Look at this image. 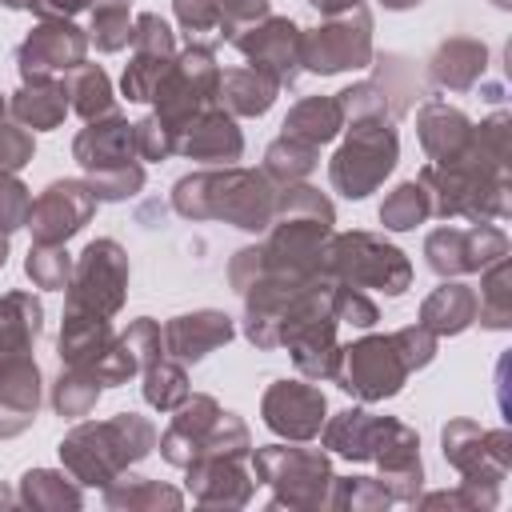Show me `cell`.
Returning <instances> with one entry per match:
<instances>
[{
    "label": "cell",
    "instance_id": "1",
    "mask_svg": "<svg viewBox=\"0 0 512 512\" xmlns=\"http://www.w3.org/2000/svg\"><path fill=\"white\" fill-rule=\"evenodd\" d=\"M172 204L180 216L204 220V216H224L236 228L260 232L272 224L276 212V192L264 172H196L184 176L172 192Z\"/></svg>",
    "mask_w": 512,
    "mask_h": 512
},
{
    "label": "cell",
    "instance_id": "2",
    "mask_svg": "<svg viewBox=\"0 0 512 512\" xmlns=\"http://www.w3.org/2000/svg\"><path fill=\"white\" fill-rule=\"evenodd\" d=\"M156 432L140 416H116L108 424H80L64 444L60 456L84 484H108L124 464L140 460L152 448Z\"/></svg>",
    "mask_w": 512,
    "mask_h": 512
},
{
    "label": "cell",
    "instance_id": "3",
    "mask_svg": "<svg viewBox=\"0 0 512 512\" xmlns=\"http://www.w3.org/2000/svg\"><path fill=\"white\" fill-rule=\"evenodd\" d=\"M320 272L328 280L352 284V288H380L388 296L408 288V260L400 256V248L368 236V232H344L332 244H324L320 256Z\"/></svg>",
    "mask_w": 512,
    "mask_h": 512
},
{
    "label": "cell",
    "instance_id": "4",
    "mask_svg": "<svg viewBox=\"0 0 512 512\" xmlns=\"http://www.w3.org/2000/svg\"><path fill=\"white\" fill-rule=\"evenodd\" d=\"M396 164V132L384 116L352 120L348 144L332 160V184L344 196H368Z\"/></svg>",
    "mask_w": 512,
    "mask_h": 512
},
{
    "label": "cell",
    "instance_id": "5",
    "mask_svg": "<svg viewBox=\"0 0 512 512\" xmlns=\"http://www.w3.org/2000/svg\"><path fill=\"white\" fill-rule=\"evenodd\" d=\"M128 284V260L116 240H92L80 252V264L68 284V312H88V316H112L124 300Z\"/></svg>",
    "mask_w": 512,
    "mask_h": 512
},
{
    "label": "cell",
    "instance_id": "6",
    "mask_svg": "<svg viewBox=\"0 0 512 512\" xmlns=\"http://www.w3.org/2000/svg\"><path fill=\"white\" fill-rule=\"evenodd\" d=\"M216 80H220V72H216V64H212V52L208 48H188L184 56H176L172 60V68L164 72V80H160V88H156V104H160V120L168 124V128H184L192 116H200L208 104H212V96H216Z\"/></svg>",
    "mask_w": 512,
    "mask_h": 512
},
{
    "label": "cell",
    "instance_id": "7",
    "mask_svg": "<svg viewBox=\"0 0 512 512\" xmlns=\"http://www.w3.org/2000/svg\"><path fill=\"white\" fill-rule=\"evenodd\" d=\"M372 24L368 12L356 4L348 12H336L324 28L300 36V64L312 72H344L360 68L372 56Z\"/></svg>",
    "mask_w": 512,
    "mask_h": 512
},
{
    "label": "cell",
    "instance_id": "8",
    "mask_svg": "<svg viewBox=\"0 0 512 512\" xmlns=\"http://www.w3.org/2000/svg\"><path fill=\"white\" fill-rule=\"evenodd\" d=\"M404 376H408V364L392 336H368V340L344 348L340 364H336L340 388L356 392L360 400H384V396L400 392Z\"/></svg>",
    "mask_w": 512,
    "mask_h": 512
},
{
    "label": "cell",
    "instance_id": "9",
    "mask_svg": "<svg viewBox=\"0 0 512 512\" xmlns=\"http://www.w3.org/2000/svg\"><path fill=\"white\" fill-rule=\"evenodd\" d=\"M92 208H96V196H92L88 184L56 180L40 192V200H32L28 228L36 236V244H64L72 232H80L88 224Z\"/></svg>",
    "mask_w": 512,
    "mask_h": 512
},
{
    "label": "cell",
    "instance_id": "10",
    "mask_svg": "<svg viewBox=\"0 0 512 512\" xmlns=\"http://www.w3.org/2000/svg\"><path fill=\"white\" fill-rule=\"evenodd\" d=\"M232 44L252 60V68H260L276 84H292L300 72V28L288 20L248 24L232 36Z\"/></svg>",
    "mask_w": 512,
    "mask_h": 512
},
{
    "label": "cell",
    "instance_id": "11",
    "mask_svg": "<svg viewBox=\"0 0 512 512\" xmlns=\"http://www.w3.org/2000/svg\"><path fill=\"white\" fill-rule=\"evenodd\" d=\"M84 32L72 20H44L16 52L24 80H48L52 72H72L84 64Z\"/></svg>",
    "mask_w": 512,
    "mask_h": 512
},
{
    "label": "cell",
    "instance_id": "12",
    "mask_svg": "<svg viewBox=\"0 0 512 512\" xmlns=\"http://www.w3.org/2000/svg\"><path fill=\"white\" fill-rule=\"evenodd\" d=\"M264 420L272 432L292 436V440H308L320 432L324 420V396L308 384L296 380H276L264 396Z\"/></svg>",
    "mask_w": 512,
    "mask_h": 512
},
{
    "label": "cell",
    "instance_id": "13",
    "mask_svg": "<svg viewBox=\"0 0 512 512\" xmlns=\"http://www.w3.org/2000/svg\"><path fill=\"white\" fill-rule=\"evenodd\" d=\"M244 148L236 124L228 112L220 108H204L200 116H192L180 132H176V152L192 156V160H212V164H224V160H236Z\"/></svg>",
    "mask_w": 512,
    "mask_h": 512
},
{
    "label": "cell",
    "instance_id": "14",
    "mask_svg": "<svg viewBox=\"0 0 512 512\" xmlns=\"http://www.w3.org/2000/svg\"><path fill=\"white\" fill-rule=\"evenodd\" d=\"M72 152H76V160H80L88 172H104V168L128 164V160H132V152H136L132 124H124L116 112L96 116V120H88V128L76 136Z\"/></svg>",
    "mask_w": 512,
    "mask_h": 512
},
{
    "label": "cell",
    "instance_id": "15",
    "mask_svg": "<svg viewBox=\"0 0 512 512\" xmlns=\"http://www.w3.org/2000/svg\"><path fill=\"white\" fill-rule=\"evenodd\" d=\"M228 336H232V320L224 312H192V316H176L164 328V352H172L176 360H200Z\"/></svg>",
    "mask_w": 512,
    "mask_h": 512
},
{
    "label": "cell",
    "instance_id": "16",
    "mask_svg": "<svg viewBox=\"0 0 512 512\" xmlns=\"http://www.w3.org/2000/svg\"><path fill=\"white\" fill-rule=\"evenodd\" d=\"M344 124V108L336 96H312V100H300L288 120H284V136L288 140H300L308 148H320L328 144Z\"/></svg>",
    "mask_w": 512,
    "mask_h": 512
},
{
    "label": "cell",
    "instance_id": "17",
    "mask_svg": "<svg viewBox=\"0 0 512 512\" xmlns=\"http://www.w3.org/2000/svg\"><path fill=\"white\" fill-rule=\"evenodd\" d=\"M420 140H424V148L436 156V164H448V160H456V156L468 148L472 128H468V120H464L456 108L428 104V108L420 112Z\"/></svg>",
    "mask_w": 512,
    "mask_h": 512
},
{
    "label": "cell",
    "instance_id": "18",
    "mask_svg": "<svg viewBox=\"0 0 512 512\" xmlns=\"http://www.w3.org/2000/svg\"><path fill=\"white\" fill-rule=\"evenodd\" d=\"M492 236V228H472V232H452L440 228L428 236V264L436 272H472L480 268L488 256L480 252V244Z\"/></svg>",
    "mask_w": 512,
    "mask_h": 512
},
{
    "label": "cell",
    "instance_id": "19",
    "mask_svg": "<svg viewBox=\"0 0 512 512\" xmlns=\"http://www.w3.org/2000/svg\"><path fill=\"white\" fill-rule=\"evenodd\" d=\"M276 80H268L260 68H232V72H224L220 80H216V96L232 108V112H240V116H260V112H268V104L276 100Z\"/></svg>",
    "mask_w": 512,
    "mask_h": 512
},
{
    "label": "cell",
    "instance_id": "20",
    "mask_svg": "<svg viewBox=\"0 0 512 512\" xmlns=\"http://www.w3.org/2000/svg\"><path fill=\"white\" fill-rule=\"evenodd\" d=\"M68 112V92L56 80H24V88L12 100V116L32 128H56Z\"/></svg>",
    "mask_w": 512,
    "mask_h": 512
},
{
    "label": "cell",
    "instance_id": "21",
    "mask_svg": "<svg viewBox=\"0 0 512 512\" xmlns=\"http://www.w3.org/2000/svg\"><path fill=\"white\" fill-rule=\"evenodd\" d=\"M40 332V304L24 292H12L0 300V360L28 352V344Z\"/></svg>",
    "mask_w": 512,
    "mask_h": 512
},
{
    "label": "cell",
    "instance_id": "22",
    "mask_svg": "<svg viewBox=\"0 0 512 512\" xmlns=\"http://www.w3.org/2000/svg\"><path fill=\"white\" fill-rule=\"evenodd\" d=\"M476 316V296L464 284H444L424 304V328L428 332H460Z\"/></svg>",
    "mask_w": 512,
    "mask_h": 512
},
{
    "label": "cell",
    "instance_id": "23",
    "mask_svg": "<svg viewBox=\"0 0 512 512\" xmlns=\"http://www.w3.org/2000/svg\"><path fill=\"white\" fill-rule=\"evenodd\" d=\"M64 92L72 96L68 108H76L84 120H96V116H108L112 112V88H108V76L96 64H76L68 72Z\"/></svg>",
    "mask_w": 512,
    "mask_h": 512
},
{
    "label": "cell",
    "instance_id": "24",
    "mask_svg": "<svg viewBox=\"0 0 512 512\" xmlns=\"http://www.w3.org/2000/svg\"><path fill=\"white\" fill-rule=\"evenodd\" d=\"M0 404L16 408V412H28V416L40 404V372L24 352L0 360Z\"/></svg>",
    "mask_w": 512,
    "mask_h": 512
},
{
    "label": "cell",
    "instance_id": "25",
    "mask_svg": "<svg viewBox=\"0 0 512 512\" xmlns=\"http://www.w3.org/2000/svg\"><path fill=\"white\" fill-rule=\"evenodd\" d=\"M376 432H380V420H372L368 412L348 408V412H340V416L328 424L324 444L336 448V452H344V456H352V460H364V456H372Z\"/></svg>",
    "mask_w": 512,
    "mask_h": 512
},
{
    "label": "cell",
    "instance_id": "26",
    "mask_svg": "<svg viewBox=\"0 0 512 512\" xmlns=\"http://www.w3.org/2000/svg\"><path fill=\"white\" fill-rule=\"evenodd\" d=\"M480 68H484V48L472 40H448L432 60V76L448 88H468Z\"/></svg>",
    "mask_w": 512,
    "mask_h": 512
},
{
    "label": "cell",
    "instance_id": "27",
    "mask_svg": "<svg viewBox=\"0 0 512 512\" xmlns=\"http://www.w3.org/2000/svg\"><path fill=\"white\" fill-rule=\"evenodd\" d=\"M92 40L100 52H116L132 40L128 0H92Z\"/></svg>",
    "mask_w": 512,
    "mask_h": 512
},
{
    "label": "cell",
    "instance_id": "28",
    "mask_svg": "<svg viewBox=\"0 0 512 512\" xmlns=\"http://www.w3.org/2000/svg\"><path fill=\"white\" fill-rule=\"evenodd\" d=\"M312 156H316V148L280 136V140L268 148V156H264V176H276L280 184H292V180H300V176L312 172V164H316Z\"/></svg>",
    "mask_w": 512,
    "mask_h": 512
},
{
    "label": "cell",
    "instance_id": "29",
    "mask_svg": "<svg viewBox=\"0 0 512 512\" xmlns=\"http://www.w3.org/2000/svg\"><path fill=\"white\" fill-rule=\"evenodd\" d=\"M144 396L148 404L156 408H176L188 400V384H184V372L176 364H164V360H152L144 368Z\"/></svg>",
    "mask_w": 512,
    "mask_h": 512
},
{
    "label": "cell",
    "instance_id": "30",
    "mask_svg": "<svg viewBox=\"0 0 512 512\" xmlns=\"http://www.w3.org/2000/svg\"><path fill=\"white\" fill-rule=\"evenodd\" d=\"M100 388H104V384H100L92 372L68 368V376H60V384H56V408H60V416H84V412L96 404Z\"/></svg>",
    "mask_w": 512,
    "mask_h": 512
},
{
    "label": "cell",
    "instance_id": "31",
    "mask_svg": "<svg viewBox=\"0 0 512 512\" xmlns=\"http://www.w3.org/2000/svg\"><path fill=\"white\" fill-rule=\"evenodd\" d=\"M172 60H176V56H148V52H136V60H132L128 72H124V96H128V100H152L156 88H160V80H164V72L172 68Z\"/></svg>",
    "mask_w": 512,
    "mask_h": 512
},
{
    "label": "cell",
    "instance_id": "32",
    "mask_svg": "<svg viewBox=\"0 0 512 512\" xmlns=\"http://www.w3.org/2000/svg\"><path fill=\"white\" fill-rule=\"evenodd\" d=\"M428 192L420 188V184H400L388 200H384V208H380V220L388 224V228H412V224H420L424 216H428Z\"/></svg>",
    "mask_w": 512,
    "mask_h": 512
},
{
    "label": "cell",
    "instance_id": "33",
    "mask_svg": "<svg viewBox=\"0 0 512 512\" xmlns=\"http://www.w3.org/2000/svg\"><path fill=\"white\" fill-rule=\"evenodd\" d=\"M24 268H28L32 284H40V288H64L68 284V272H72L68 252L60 244H36L28 252V264Z\"/></svg>",
    "mask_w": 512,
    "mask_h": 512
},
{
    "label": "cell",
    "instance_id": "34",
    "mask_svg": "<svg viewBox=\"0 0 512 512\" xmlns=\"http://www.w3.org/2000/svg\"><path fill=\"white\" fill-rule=\"evenodd\" d=\"M328 308H332V320H348V324H360V328L376 324V304H372V300H368L360 288H352V284L332 280Z\"/></svg>",
    "mask_w": 512,
    "mask_h": 512
},
{
    "label": "cell",
    "instance_id": "35",
    "mask_svg": "<svg viewBox=\"0 0 512 512\" xmlns=\"http://www.w3.org/2000/svg\"><path fill=\"white\" fill-rule=\"evenodd\" d=\"M140 184H144V172L132 160L128 164H116V168H104V172H92V180H88V188H92L96 200H124Z\"/></svg>",
    "mask_w": 512,
    "mask_h": 512
},
{
    "label": "cell",
    "instance_id": "36",
    "mask_svg": "<svg viewBox=\"0 0 512 512\" xmlns=\"http://www.w3.org/2000/svg\"><path fill=\"white\" fill-rule=\"evenodd\" d=\"M132 136H136V152L148 160H164L168 152H176V128H168L160 116H144L132 128Z\"/></svg>",
    "mask_w": 512,
    "mask_h": 512
},
{
    "label": "cell",
    "instance_id": "37",
    "mask_svg": "<svg viewBox=\"0 0 512 512\" xmlns=\"http://www.w3.org/2000/svg\"><path fill=\"white\" fill-rule=\"evenodd\" d=\"M32 212V196L20 180H12L8 172H0V232H12L20 224H28Z\"/></svg>",
    "mask_w": 512,
    "mask_h": 512
},
{
    "label": "cell",
    "instance_id": "38",
    "mask_svg": "<svg viewBox=\"0 0 512 512\" xmlns=\"http://www.w3.org/2000/svg\"><path fill=\"white\" fill-rule=\"evenodd\" d=\"M124 352L136 360V368H148L152 360H160V328L152 320H136L124 336H120Z\"/></svg>",
    "mask_w": 512,
    "mask_h": 512
},
{
    "label": "cell",
    "instance_id": "39",
    "mask_svg": "<svg viewBox=\"0 0 512 512\" xmlns=\"http://www.w3.org/2000/svg\"><path fill=\"white\" fill-rule=\"evenodd\" d=\"M28 160H32V136L20 124L0 116V172H16Z\"/></svg>",
    "mask_w": 512,
    "mask_h": 512
},
{
    "label": "cell",
    "instance_id": "40",
    "mask_svg": "<svg viewBox=\"0 0 512 512\" xmlns=\"http://www.w3.org/2000/svg\"><path fill=\"white\" fill-rule=\"evenodd\" d=\"M132 44H136V52H148V56H172V32L152 12L132 24Z\"/></svg>",
    "mask_w": 512,
    "mask_h": 512
},
{
    "label": "cell",
    "instance_id": "41",
    "mask_svg": "<svg viewBox=\"0 0 512 512\" xmlns=\"http://www.w3.org/2000/svg\"><path fill=\"white\" fill-rule=\"evenodd\" d=\"M216 4H220V28L228 32V40L240 28H248V24L268 16V0H216Z\"/></svg>",
    "mask_w": 512,
    "mask_h": 512
},
{
    "label": "cell",
    "instance_id": "42",
    "mask_svg": "<svg viewBox=\"0 0 512 512\" xmlns=\"http://www.w3.org/2000/svg\"><path fill=\"white\" fill-rule=\"evenodd\" d=\"M392 340H396V348H400V356H404L408 372L432 360V348H436V340H432V332H428L424 324H420V328H404V332H396Z\"/></svg>",
    "mask_w": 512,
    "mask_h": 512
},
{
    "label": "cell",
    "instance_id": "43",
    "mask_svg": "<svg viewBox=\"0 0 512 512\" xmlns=\"http://www.w3.org/2000/svg\"><path fill=\"white\" fill-rule=\"evenodd\" d=\"M108 504H168L176 508L180 496L168 492V488H156V484H124V488H108Z\"/></svg>",
    "mask_w": 512,
    "mask_h": 512
},
{
    "label": "cell",
    "instance_id": "44",
    "mask_svg": "<svg viewBox=\"0 0 512 512\" xmlns=\"http://www.w3.org/2000/svg\"><path fill=\"white\" fill-rule=\"evenodd\" d=\"M176 16H180V24L192 28V32L220 28V4H216V0H176Z\"/></svg>",
    "mask_w": 512,
    "mask_h": 512
},
{
    "label": "cell",
    "instance_id": "45",
    "mask_svg": "<svg viewBox=\"0 0 512 512\" xmlns=\"http://www.w3.org/2000/svg\"><path fill=\"white\" fill-rule=\"evenodd\" d=\"M36 8L40 20H68L72 12H80L88 0H28Z\"/></svg>",
    "mask_w": 512,
    "mask_h": 512
},
{
    "label": "cell",
    "instance_id": "46",
    "mask_svg": "<svg viewBox=\"0 0 512 512\" xmlns=\"http://www.w3.org/2000/svg\"><path fill=\"white\" fill-rule=\"evenodd\" d=\"M320 12H328V16H336V12H348V8H356L360 0H312Z\"/></svg>",
    "mask_w": 512,
    "mask_h": 512
},
{
    "label": "cell",
    "instance_id": "47",
    "mask_svg": "<svg viewBox=\"0 0 512 512\" xmlns=\"http://www.w3.org/2000/svg\"><path fill=\"white\" fill-rule=\"evenodd\" d=\"M388 8H412V4H420V0H384Z\"/></svg>",
    "mask_w": 512,
    "mask_h": 512
},
{
    "label": "cell",
    "instance_id": "48",
    "mask_svg": "<svg viewBox=\"0 0 512 512\" xmlns=\"http://www.w3.org/2000/svg\"><path fill=\"white\" fill-rule=\"evenodd\" d=\"M4 256H8V232H0V264H4Z\"/></svg>",
    "mask_w": 512,
    "mask_h": 512
},
{
    "label": "cell",
    "instance_id": "49",
    "mask_svg": "<svg viewBox=\"0 0 512 512\" xmlns=\"http://www.w3.org/2000/svg\"><path fill=\"white\" fill-rule=\"evenodd\" d=\"M4 4H8V8H24L28 0H4Z\"/></svg>",
    "mask_w": 512,
    "mask_h": 512
}]
</instances>
